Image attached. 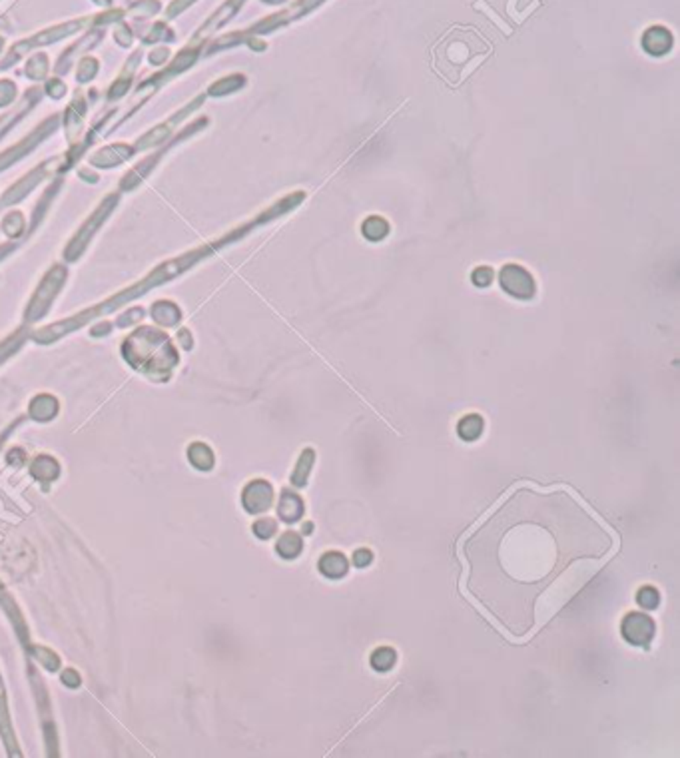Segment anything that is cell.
Instances as JSON below:
<instances>
[{
	"instance_id": "5b68a950",
	"label": "cell",
	"mask_w": 680,
	"mask_h": 758,
	"mask_svg": "<svg viewBox=\"0 0 680 758\" xmlns=\"http://www.w3.org/2000/svg\"><path fill=\"white\" fill-rule=\"evenodd\" d=\"M277 515L285 523H296L303 515V501L294 493H284L277 505Z\"/></svg>"
},
{
	"instance_id": "7c38bea8",
	"label": "cell",
	"mask_w": 680,
	"mask_h": 758,
	"mask_svg": "<svg viewBox=\"0 0 680 758\" xmlns=\"http://www.w3.org/2000/svg\"><path fill=\"white\" fill-rule=\"evenodd\" d=\"M371 561H373V553H371L370 549H358V551L353 553V565L359 567V569L371 565Z\"/></svg>"
},
{
	"instance_id": "8fae6325",
	"label": "cell",
	"mask_w": 680,
	"mask_h": 758,
	"mask_svg": "<svg viewBox=\"0 0 680 758\" xmlns=\"http://www.w3.org/2000/svg\"><path fill=\"white\" fill-rule=\"evenodd\" d=\"M254 531L260 539H268V537H272L275 533V523L272 519H261V521L254 525Z\"/></svg>"
},
{
	"instance_id": "8992f818",
	"label": "cell",
	"mask_w": 680,
	"mask_h": 758,
	"mask_svg": "<svg viewBox=\"0 0 680 758\" xmlns=\"http://www.w3.org/2000/svg\"><path fill=\"white\" fill-rule=\"evenodd\" d=\"M301 539H299V535L294 533V531H287V533H284L280 539H277V545H275V549H277V553L284 557V559H296L297 555L301 553Z\"/></svg>"
},
{
	"instance_id": "277c9868",
	"label": "cell",
	"mask_w": 680,
	"mask_h": 758,
	"mask_svg": "<svg viewBox=\"0 0 680 758\" xmlns=\"http://www.w3.org/2000/svg\"><path fill=\"white\" fill-rule=\"evenodd\" d=\"M318 567H320V573H322L323 577H327V579H341V577L347 575L349 563H347L346 555H341L339 551H329V553L322 555Z\"/></svg>"
},
{
	"instance_id": "9c48e42d",
	"label": "cell",
	"mask_w": 680,
	"mask_h": 758,
	"mask_svg": "<svg viewBox=\"0 0 680 758\" xmlns=\"http://www.w3.org/2000/svg\"><path fill=\"white\" fill-rule=\"evenodd\" d=\"M395 660H397L395 651H393V648H389V646H381V648L373 651L370 662L375 671L385 672V671H389V669L395 665Z\"/></svg>"
},
{
	"instance_id": "ba28073f",
	"label": "cell",
	"mask_w": 680,
	"mask_h": 758,
	"mask_svg": "<svg viewBox=\"0 0 680 758\" xmlns=\"http://www.w3.org/2000/svg\"><path fill=\"white\" fill-rule=\"evenodd\" d=\"M457 433H459V437H461V439H465V441H475V439L483 433V419L477 415V413H473V415H465V417L459 422Z\"/></svg>"
},
{
	"instance_id": "7a4b0ae2",
	"label": "cell",
	"mask_w": 680,
	"mask_h": 758,
	"mask_svg": "<svg viewBox=\"0 0 680 758\" xmlns=\"http://www.w3.org/2000/svg\"><path fill=\"white\" fill-rule=\"evenodd\" d=\"M503 287L509 294L517 296V298H531L532 296V280L525 270H521L517 266H509L507 270H503L501 274Z\"/></svg>"
},
{
	"instance_id": "4fadbf2b",
	"label": "cell",
	"mask_w": 680,
	"mask_h": 758,
	"mask_svg": "<svg viewBox=\"0 0 680 758\" xmlns=\"http://www.w3.org/2000/svg\"><path fill=\"white\" fill-rule=\"evenodd\" d=\"M311 527H313L311 523H306V525H303V533H306V535L311 533Z\"/></svg>"
},
{
	"instance_id": "30bf717a",
	"label": "cell",
	"mask_w": 680,
	"mask_h": 758,
	"mask_svg": "<svg viewBox=\"0 0 680 758\" xmlns=\"http://www.w3.org/2000/svg\"><path fill=\"white\" fill-rule=\"evenodd\" d=\"M636 603H639V607H643V609L653 610L658 607L660 595H658V591H656L655 587H643V589L636 593Z\"/></svg>"
},
{
	"instance_id": "52a82bcc",
	"label": "cell",
	"mask_w": 680,
	"mask_h": 758,
	"mask_svg": "<svg viewBox=\"0 0 680 758\" xmlns=\"http://www.w3.org/2000/svg\"><path fill=\"white\" fill-rule=\"evenodd\" d=\"M313 461H315V453H313V449H306V451L301 453L299 461H297L296 471H294V475H292V485H296V487H303V485L308 483L309 471H311V467H313Z\"/></svg>"
},
{
	"instance_id": "6da1fadb",
	"label": "cell",
	"mask_w": 680,
	"mask_h": 758,
	"mask_svg": "<svg viewBox=\"0 0 680 758\" xmlns=\"http://www.w3.org/2000/svg\"><path fill=\"white\" fill-rule=\"evenodd\" d=\"M620 633L627 643L636 646L648 645L655 636V622L648 615L644 613H629L622 625H620Z\"/></svg>"
},
{
	"instance_id": "3957f363",
	"label": "cell",
	"mask_w": 680,
	"mask_h": 758,
	"mask_svg": "<svg viewBox=\"0 0 680 758\" xmlns=\"http://www.w3.org/2000/svg\"><path fill=\"white\" fill-rule=\"evenodd\" d=\"M273 491L266 481H254L244 491V505L249 513H261L272 505Z\"/></svg>"
}]
</instances>
